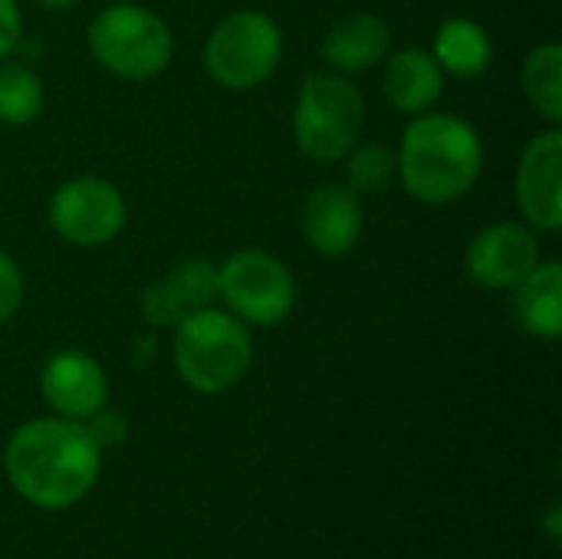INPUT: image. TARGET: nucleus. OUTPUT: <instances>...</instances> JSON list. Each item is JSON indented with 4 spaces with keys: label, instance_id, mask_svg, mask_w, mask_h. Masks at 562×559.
<instances>
[{
    "label": "nucleus",
    "instance_id": "nucleus-18",
    "mask_svg": "<svg viewBox=\"0 0 562 559\" xmlns=\"http://www.w3.org/2000/svg\"><path fill=\"white\" fill-rule=\"evenodd\" d=\"M342 171L346 181L356 194H379L389 191L398 178V161L395 152L382 142H356L342 155Z\"/></svg>",
    "mask_w": 562,
    "mask_h": 559
},
{
    "label": "nucleus",
    "instance_id": "nucleus-21",
    "mask_svg": "<svg viewBox=\"0 0 562 559\" xmlns=\"http://www.w3.org/2000/svg\"><path fill=\"white\" fill-rule=\"evenodd\" d=\"M138 310H142V320L151 326V329H175L181 323V316L188 313L184 303L178 300V293L161 280L148 283L142 293H138Z\"/></svg>",
    "mask_w": 562,
    "mask_h": 559
},
{
    "label": "nucleus",
    "instance_id": "nucleus-24",
    "mask_svg": "<svg viewBox=\"0 0 562 559\" xmlns=\"http://www.w3.org/2000/svg\"><path fill=\"white\" fill-rule=\"evenodd\" d=\"M23 40V13L16 0H0V63L16 53Z\"/></svg>",
    "mask_w": 562,
    "mask_h": 559
},
{
    "label": "nucleus",
    "instance_id": "nucleus-7",
    "mask_svg": "<svg viewBox=\"0 0 562 559\" xmlns=\"http://www.w3.org/2000/svg\"><path fill=\"white\" fill-rule=\"evenodd\" d=\"M296 277L270 250L244 247L217 264V300L247 326H280L296 310Z\"/></svg>",
    "mask_w": 562,
    "mask_h": 559
},
{
    "label": "nucleus",
    "instance_id": "nucleus-23",
    "mask_svg": "<svg viewBox=\"0 0 562 559\" xmlns=\"http://www.w3.org/2000/svg\"><path fill=\"white\" fill-rule=\"evenodd\" d=\"M20 303H23V270L7 250H0V326L20 310Z\"/></svg>",
    "mask_w": 562,
    "mask_h": 559
},
{
    "label": "nucleus",
    "instance_id": "nucleus-8",
    "mask_svg": "<svg viewBox=\"0 0 562 559\" xmlns=\"http://www.w3.org/2000/svg\"><path fill=\"white\" fill-rule=\"evenodd\" d=\"M53 234L79 250L109 247L128 224V204L119 185L99 175H76L49 194Z\"/></svg>",
    "mask_w": 562,
    "mask_h": 559
},
{
    "label": "nucleus",
    "instance_id": "nucleus-10",
    "mask_svg": "<svg viewBox=\"0 0 562 559\" xmlns=\"http://www.w3.org/2000/svg\"><path fill=\"white\" fill-rule=\"evenodd\" d=\"M517 208L537 234L562 227V132L550 125L533 135L517 165Z\"/></svg>",
    "mask_w": 562,
    "mask_h": 559
},
{
    "label": "nucleus",
    "instance_id": "nucleus-4",
    "mask_svg": "<svg viewBox=\"0 0 562 559\" xmlns=\"http://www.w3.org/2000/svg\"><path fill=\"white\" fill-rule=\"evenodd\" d=\"M366 128V96L362 89L329 69L306 72L293 109V142L303 158L316 165L342 161V155L359 142Z\"/></svg>",
    "mask_w": 562,
    "mask_h": 559
},
{
    "label": "nucleus",
    "instance_id": "nucleus-16",
    "mask_svg": "<svg viewBox=\"0 0 562 559\" xmlns=\"http://www.w3.org/2000/svg\"><path fill=\"white\" fill-rule=\"evenodd\" d=\"M431 56H435V63L441 66L445 76L471 82V79H481L491 69L494 43H491V33L477 20H471V16H448L435 30Z\"/></svg>",
    "mask_w": 562,
    "mask_h": 559
},
{
    "label": "nucleus",
    "instance_id": "nucleus-22",
    "mask_svg": "<svg viewBox=\"0 0 562 559\" xmlns=\"http://www.w3.org/2000/svg\"><path fill=\"white\" fill-rule=\"evenodd\" d=\"M82 425H86L89 438L99 445V451L119 448V445H125V438H128V418H125L122 412L109 409V405H102V409H99L92 418H86Z\"/></svg>",
    "mask_w": 562,
    "mask_h": 559
},
{
    "label": "nucleus",
    "instance_id": "nucleus-26",
    "mask_svg": "<svg viewBox=\"0 0 562 559\" xmlns=\"http://www.w3.org/2000/svg\"><path fill=\"white\" fill-rule=\"evenodd\" d=\"M36 3H40L43 10H72L79 0H36Z\"/></svg>",
    "mask_w": 562,
    "mask_h": 559
},
{
    "label": "nucleus",
    "instance_id": "nucleus-12",
    "mask_svg": "<svg viewBox=\"0 0 562 559\" xmlns=\"http://www.w3.org/2000/svg\"><path fill=\"white\" fill-rule=\"evenodd\" d=\"M40 395L53 415L86 422L109 405V376L95 356L82 349H59L40 369Z\"/></svg>",
    "mask_w": 562,
    "mask_h": 559
},
{
    "label": "nucleus",
    "instance_id": "nucleus-14",
    "mask_svg": "<svg viewBox=\"0 0 562 559\" xmlns=\"http://www.w3.org/2000/svg\"><path fill=\"white\" fill-rule=\"evenodd\" d=\"M382 92L402 115H422L435 109L445 92V72L425 46L389 49L382 59Z\"/></svg>",
    "mask_w": 562,
    "mask_h": 559
},
{
    "label": "nucleus",
    "instance_id": "nucleus-19",
    "mask_svg": "<svg viewBox=\"0 0 562 559\" xmlns=\"http://www.w3.org/2000/svg\"><path fill=\"white\" fill-rule=\"evenodd\" d=\"M43 82L23 63H0V122L3 125H30L43 112Z\"/></svg>",
    "mask_w": 562,
    "mask_h": 559
},
{
    "label": "nucleus",
    "instance_id": "nucleus-13",
    "mask_svg": "<svg viewBox=\"0 0 562 559\" xmlns=\"http://www.w3.org/2000/svg\"><path fill=\"white\" fill-rule=\"evenodd\" d=\"M389 49H392V26L385 16L369 10L339 16L319 43L323 63L342 76L382 66Z\"/></svg>",
    "mask_w": 562,
    "mask_h": 559
},
{
    "label": "nucleus",
    "instance_id": "nucleus-9",
    "mask_svg": "<svg viewBox=\"0 0 562 559\" xmlns=\"http://www.w3.org/2000/svg\"><path fill=\"white\" fill-rule=\"evenodd\" d=\"M543 260L540 234L527 221H497L477 231L464 254L468 280L481 290L510 293Z\"/></svg>",
    "mask_w": 562,
    "mask_h": 559
},
{
    "label": "nucleus",
    "instance_id": "nucleus-3",
    "mask_svg": "<svg viewBox=\"0 0 562 559\" xmlns=\"http://www.w3.org/2000/svg\"><path fill=\"white\" fill-rule=\"evenodd\" d=\"M171 333V359L191 392L224 395L247 379L254 366V336L234 313L217 306L188 310Z\"/></svg>",
    "mask_w": 562,
    "mask_h": 559
},
{
    "label": "nucleus",
    "instance_id": "nucleus-11",
    "mask_svg": "<svg viewBox=\"0 0 562 559\" xmlns=\"http://www.w3.org/2000/svg\"><path fill=\"white\" fill-rule=\"evenodd\" d=\"M362 194H356L342 181L316 185L300 204V234L316 257L339 260L352 254L362 241Z\"/></svg>",
    "mask_w": 562,
    "mask_h": 559
},
{
    "label": "nucleus",
    "instance_id": "nucleus-25",
    "mask_svg": "<svg viewBox=\"0 0 562 559\" xmlns=\"http://www.w3.org/2000/svg\"><path fill=\"white\" fill-rule=\"evenodd\" d=\"M543 530H547V537L553 540V544H560L562 540V504L560 501H553L550 507H547V514H543Z\"/></svg>",
    "mask_w": 562,
    "mask_h": 559
},
{
    "label": "nucleus",
    "instance_id": "nucleus-6",
    "mask_svg": "<svg viewBox=\"0 0 562 559\" xmlns=\"http://www.w3.org/2000/svg\"><path fill=\"white\" fill-rule=\"evenodd\" d=\"M283 59V30L263 10H234L204 40V69L227 92L263 86Z\"/></svg>",
    "mask_w": 562,
    "mask_h": 559
},
{
    "label": "nucleus",
    "instance_id": "nucleus-2",
    "mask_svg": "<svg viewBox=\"0 0 562 559\" xmlns=\"http://www.w3.org/2000/svg\"><path fill=\"white\" fill-rule=\"evenodd\" d=\"M402 188L431 208L468 198L484 175V142L477 128L451 112H422L402 132L398 152Z\"/></svg>",
    "mask_w": 562,
    "mask_h": 559
},
{
    "label": "nucleus",
    "instance_id": "nucleus-20",
    "mask_svg": "<svg viewBox=\"0 0 562 559\" xmlns=\"http://www.w3.org/2000/svg\"><path fill=\"white\" fill-rule=\"evenodd\" d=\"M165 283L178 293L184 310L214 306V300H217V264L207 257H181L165 273Z\"/></svg>",
    "mask_w": 562,
    "mask_h": 559
},
{
    "label": "nucleus",
    "instance_id": "nucleus-1",
    "mask_svg": "<svg viewBox=\"0 0 562 559\" xmlns=\"http://www.w3.org/2000/svg\"><path fill=\"white\" fill-rule=\"evenodd\" d=\"M3 474L26 504L66 511L95 488L102 451L82 422L59 415L30 418L3 445Z\"/></svg>",
    "mask_w": 562,
    "mask_h": 559
},
{
    "label": "nucleus",
    "instance_id": "nucleus-15",
    "mask_svg": "<svg viewBox=\"0 0 562 559\" xmlns=\"http://www.w3.org/2000/svg\"><path fill=\"white\" fill-rule=\"evenodd\" d=\"M514 316L520 329L533 339L557 343L562 336V264L540 260L530 277H524L514 290Z\"/></svg>",
    "mask_w": 562,
    "mask_h": 559
},
{
    "label": "nucleus",
    "instance_id": "nucleus-5",
    "mask_svg": "<svg viewBox=\"0 0 562 559\" xmlns=\"http://www.w3.org/2000/svg\"><path fill=\"white\" fill-rule=\"evenodd\" d=\"M89 53L105 72L145 82L171 66L175 33L155 10L122 0L95 13L89 26Z\"/></svg>",
    "mask_w": 562,
    "mask_h": 559
},
{
    "label": "nucleus",
    "instance_id": "nucleus-17",
    "mask_svg": "<svg viewBox=\"0 0 562 559\" xmlns=\"http://www.w3.org/2000/svg\"><path fill=\"white\" fill-rule=\"evenodd\" d=\"M524 92L530 99V105L537 109V115H543L550 125L562 122V46L557 40L540 43L527 53L524 69Z\"/></svg>",
    "mask_w": 562,
    "mask_h": 559
}]
</instances>
